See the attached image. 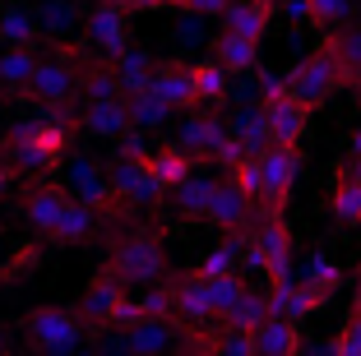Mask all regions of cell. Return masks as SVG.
<instances>
[{"mask_svg": "<svg viewBox=\"0 0 361 356\" xmlns=\"http://www.w3.org/2000/svg\"><path fill=\"white\" fill-rule=\"evenodd\" d=\"M19 329H23V343H28L32 352H70V347H79L93 333V324H84L79 310H61V305H37V310H28L19 319Z\"/></svg>", "mask_w": 361, "mask_h": 356, "instance_id": "6da1fadb", "label": "cell"}, {"mask_svg": "<svg viewBox=\"0 0 361 356\" xmlns=\"http://www.w3.org/2000/svg\"><path fill=\"white\" fill-rule=\"evenodd\" d=\"M106 269L116 273L121 283H158L167 273V254H162L158 231H135L111 250V264Z\"/></svg>", "mask_w": 361, "mask_h": 356, "instance_id": "7a4b0ae2", "label": "cell"}, {"mask_svg": "<svg viewBox=\"0 0 361 356\" xmlns=\"http://www.w3.org/2000/svg\"><path fill=\"white\" fill-rule=\"evenodd\" d=\"M23 97H32V102H42V106H70L79 97V65L65 61V51L42 56L32 79L23 84Z\"/></svg>", "mask_w": 361, "mask_h": 356, "instance_id": "3957f363", "label": "cell"}, {"mask_svg": "<svg viewBox=\"0 0 361 356\" xmlns=\"http://www.w3.org/2000/svg\"><path fill=\"white\" fill-rule=\"evenodd\" d=\"M297 171H301L297 144H269L259 153V204H264V213L283 209V200L297 185Z\"/></svg>", "mask_w": 361, "mask_h": 356, "instance_id": "277c9868", "label": "cell"}, {"mask_svg": "<svg viewBox=\"0 0 361 356\" xmlns=\"http://www.w3.org/2000/svg\"><path fill=\"white\" fill-rule=\"evenodd\" d=\"M338 84H348V79H343V70H338V61H334L329 42L319 47V51H310L306 61L297 65V70L287 74V93L301 97L306 106H319V102H324V97H329Z\"/></svg>", "mask_w": 361, "mask_h": 356, "instance_id": "5b68a950", "label": "cell"}, {"mask_svg": "<svg viewBox=\"0 0 361 356\" xmlns=\"http://www.w3.org/2000/svg\"><path fill=\"white\" fill-rule=\"evenodd\" d=\"M264 121H269V139L274 144H297L306 135V116L310 106L301 97L287 93V79H264Z\"/></svg>", "mask_w": 361, "mask_h": 356, "instance_id": "8992f818", "label": "cell"}, {"mask_svg": "<svg viewBox=\"0 0 361 356\" xmlns=\"http://www.w3.org/2000/svg\"><path fill=\"white\" fill-rule=\"evenodd\" d=\"M111 195H116V204H153L167 195V185L158 180V171H153L149 153H126L111 167Z\"/></svg>", "mask_w": 361, "mask_h": 356, "instance_id": "52a82bcc", "label": "cell"}, {"mask_svg": "<svg viewBox=\"0 0 361 356\" xmlns=\"http://www.w3.org/2000/svg\"><path fill=\"white\" fill-rule=\"evenodd\" d=\"M61 185L70 190V200H84V204H93V209H111V204H116L102 162H97V157H88V153H70Z\"/></svg>", "mask_w": 361, "mask_h": 356, "instance_id": "ba28073f", "label": "cell"}, {"mask_svg": "<svg viewBox=\"0 0 361 356\" xmlns=\"http://www.w3.org/2000/svg\"><path fill=\"white\" fill-rule=\"evenodd\" d=\"M84 37H88V47H93L97 56H106V61H111L121 47H130L126 10H121L116 0H97L93 10L84 14Z\"/></svg>", "mask_w": 361, "mask_h": 356, "instance_id": "9c48e42d", "label": "cell"}, {"mask_svg": "<svg viewBox=\"0 0 361 356\" xmlns=\"http://www.w3.org/2000/svg\"><path fill=\"white\" fill-rule=\"evenodd\" d=\"M204 218L218 231H245L255 222V200L236 185V176H227V180L213 185V200H209V209H204Z\"/></svg>", "mask_w": 361, "mask_h": 356, "instance_id": "30bf717a", "label": "cell"}, {"mask_svg": "<svg viewBox=\"0 0 361 356\" xmlns=\"http://www.w3.org/2000/svg\"><path fill=\"white\" fill-rule=\"evenodd\" d=\"M223 139H227V121L218 111H200V116H190V121L176 130L171 144H176L185 157H195V162H213L218 148H223Z\"/></svg>", "mask_w": 361, "mask_h": 356, "instance_id": "8fae6325", "label": "cell"}, {"mask_svg": "<svg viewBox=\"0 0 361 356\" xmlns=\"http://www.w3.org/2000/svg\"><path fill=\"white\" fill-rule=\"evenodd\" d=\"M65 204H70V190H65L61 180H37V185H28V195H23V222H28L32 231L51 236L61 213H65Z\"/></svg>", "mask_w": 361, "mask_h": 356, "instance_id": "7c38bea8", "label": "cell"}, {"mask_svg": "<svg viewBox=\"0 0 361 356\" xmlns=\"http://www.w3.org/2000/svg\"><path fill=\"white\" fill-rule=\"evenodd\" d=\"M171 319L176 324H185V329H209L218 314H213V305H209V292H204V278L200 273H190V278H176L171 283Z\"/></svg>", "mask_w": 361, "mask_h": 356, "instance_id": "4fadbf2b", "label": "cell"}, {"mask_svg": "<svg viewBox=\"0 0 361 356\" xmlns=\"http://www.w3.org/2000/svg\"><path fill=\"white\" fill-rule=\"evenodd\" d=\"M121 278L111 269H102L93 278V287L84 292V301H79V319L84 324H93V329H111V319H116V310H121V301H126V292H121Z\"/></svg>", "mask_w": 361, "mask_h": 356, "instance_id": "5bb4252c", "label": "cell"}, {"mask_svg": "<svg viewBox=\"0 0 361 356\" xmlns=\"http://www.w3.org/2000/svg\"><path fill=\"white\" fill-rule=\"evenodd\" d=\"M149 88L171 106V111H180V106H200V93H195V65H180V61L153 65Z\"/></svg>", "mask_w": 361, "mask_h": 356, "instance_id": "9a60e30c", "label": "cell"}, {"mask_svg": "<svg viewBox=\"0 0 361 356\" xmlns=\"http://www.w3.org/2000/svg\"><path fill=\"white\" fill-rule=\"evenodd\" d=\"M79 125H84L88 135H97V139H126L130 130H135V125H130V111H126V93L88 102L84 116H79Z\"/></svg>", "mask_w": 361, "mask_h": 356, "instance_id": "2e32d148", "label": "cell"}, {"mask_svg": "<svg viewBox=\"0 0 361 356\" xmlns=\"http://www.w3.org/2000/svg\"><path fill=\"white\" fill-rule=\"evenodd\" d=\"M32 14H37V28L51 32V42L61 47L75 28H84V14L88 10L79 5V0H37V5H32Z\"/></svg>", "mask_w": 361, "mask_h": 356, "instance_id": "e0dca14e", "label": "cell"}, {"mask_svg": "<svg viewBox=\"0 0 361 356\" xmlns=\"http://www.w3.org/2000/svg\"><path fill=\"white\" fill-rule=\"evenodd\" d=\"M213 185H218V176L185 171V176L171 185V213H176V218H204V209H209V200H213Z\"/></svg>", "mask_w": 361, "mask_h": 356, "instance_id": "ac0fdd59", "label": "cell"}, {"mask_svg": "<svg viewBox=\"0 0 361 356\" xmlns=\"http://www.w3.org/2000/svg\"><path fill=\"white\" fill-rule=\"evenodd\" d=\"M255 352L264 356H292L301 352V333H297V319H283V314H264L255 329Z\"/></svg>", "mask_w": 361, "mask_h": 356, "instance_id": "d6986e66", "label": "cell"}, {"mask_svg": "<svg viewBox=\"0 0 361 356\" xmlns=\"http://www.w3.org/2000/svg\"><path fill=\"white\" fill-rule=\"evenodd\" d=\"M319 305H324V296L310 292L306 283H292V278L274 283V292H269V314H283V319H306Z\"/></svg>", "mask_w": 361, "mask_h": 356, "instance_id": "ffe728a7", "label": "cell"}, {"mask_svg": "<svg viewBox=\"0 0 361 356\" xmlns=\"http://www.w3.org/2000/svg\"><path fill=\"white\" fill-rule=\"evenodd\" d=\"M97 227H102V209H93V204H84V200H70L65 213H61V222H56V231H51V241L79 245V241H88Z\"/></svg>", "mask_w": 361, "mask_h": 356, "instance_id": "44dd1931", "label": "cell"}, {"mask_svg": "<svg viewBox=\"0 0 361 356\" xmlns=\"http://www.w3.org/2000/svg\"><path fill=\"white\" fill-rule=\"evenodd\" d=\"M209 56L218 65H227L232 74H245V70H255V65H259V42H255V37H241V32H227L223 28V37H213Z\"/></svg>", "mask_w": 361, "mask_h": 356, "instance_id": "7402d4cb", "label": "cell"}, {"mask_svg": "<svg viewBox=\"0 0 361 356\" xmlns=\"http://www.w3.org/2000/svg\"><path fill=\"white\" fill-rule=\"evenodd\" d=\"M227 135L241 139L245 153H264L274 139H269V121H264V106H236L227 116Z\"/></svg>", "mask_w": 361, "mask_h": 356, "instance_id": "603a6c76", "label": "cell"}, {"mask_svg": "<svg viewBox=\"0 0 361 356\" xmlns=\"http://www.w3.org/2000/svg\"><path fill=\"white\" fill-rule=\"evenodd\" d=\"M111 70H116L121 93H139V88H149V79H153V56L139 51V47H121V51L111 56Z\"/></svg>", "mask_w": 361, "mask_h": 356, "instance_id": "cb8c5ba5", "label": "cell"}, {"mask_svg": "<svg viewBox=\"0 0 361 356\" xmlns=\"http://www.w3.org/2000/svg\"><path fill=\"white\" fill-rule=\"evenodd\" d=\"M37 47H5L0 51V93H23V84L37 70Z\"/></svg>", "mask_w": 361, "mask_h": 356, "instance_id": "d4e9b609", "label": "cell"}, {"mask_svg": "<svg viewBox=\"0 0 361 356\" xmlns=\"http://www.w3.org/2000/svg\"><path fill=\"white\" fill-rule=\"evenodd\" d=\"M42 28H37V14L32 5H5L0 10V42L5 47H37Z\"/></svg>", "mask_w": 361, "mask_h": 356, "instance_id": "484cf974", "label": "cell"}, {"mask_svg": "<svg viewBox=\"0 0 361 356\" xmlns=\"http://www.w3.org/2000/svg\"><path fill=\"white\" fill-rule=\"evenodd\" d=\"M126 111H130V125L135 130H158V125H167L171 106L153 88H139V93H126Z\"/></svg>", "mask_w": 361, "mask_h": 356, "instance_id": "4316f807", "label": "cell"}, {"mask_svg": "<svg viewBox=\"0 0 361 356\" xmlns=\"http://www.w3.org/2000/svg\"><path fill=\"white\" fill-rule=\"evenodd\" d=\"M195 93H200V102H218V106H223L227 97H232V70L218 65L213 56L200 61V65H195Z\"/></svg>", "mask_w": 361, "mask_h": 356, "instance_id": "83f0119b", "label": "cell"}, {"mask_svg": "<svg viewBox=\"0 0 361 356\" xmlns=\"http://www.w3.org/2000/svg\"><path fill=\"white\" fill-rule=\"evenodd\" d=\"M329 51H334V61H338L343 79L357 84L361 79V28H348V23H343L338 32H329Z\"/></svg>", "mask_w": 361, "mask_h": 356, "instance_id": "f1b7e54d", "label": "cell"}, {"mask_svg": "<svg viewBox=\"0 0 361 356\" xmlns=\"http://www.w3.org/2000/svg\"><path fill=\"white\" fill-rule=\"evenodd\" d=\"M204 278V273H200ZM204 292H209V305H213V314L223 319L227 310H232L236 301H241V292H245V278L241 273H213V278H204Z\"/></svg>", "mask_w": 361, "mask_h": 356, "instance_id": "f546056e", "label": "cell"}, {"mask_svg": "<svg viewBox=\"0 0 361 356\" xmlns=\"http://www.w3.org/2000/svg\"><path fill=\"white\" fill-rule=\"evenodd\" d=\"M269 314V296H259V292H250V287H245L241 292V301L232 305V310L223 314V319H218V324H232V329H255L259 319H264Z\"/></svg>", "mask_w": 361, "mask_h": 356, "instance_id": "4dcf8cb0", "label": "cell"}, {"mask_svg": "<svg viewBox=\"0 0 361 356\" xmlns=\"http://www.w3.org/2000/svg\"><path fill=\"white\" fill-rule=\"evenodd\" d=\"M329 209H334V218L338 222H361V180H352L348 171L338 176V185H334V200H329Z\"/></svg>", "mask_w": 361, "mask_h": 356, "instance_id": "1f68e13d", "label": "cell"}, {"mask_svg": "<svg viewBox=\"0 0 361 356\" xmlns=\"http://www.w3.org/2000/svg\"><path fill=\"white\" fill-rule=\"evenodd\" d=\"M301 283L310 287V292H319L324 301H329L334 292H338V283H343V273H338V264H329L324 254H310V264H306V278Z\"/></svg>", "mask_w": 361, "mask_h": 356, "instance_id": "d6a6232c", "label": "cell"}, {"mask_svg": "<svg viewBox=\"0 0 361 356\" xmlns=\"http://www.w3.org/2000/svg\"><path fill=\"white\" fill-rule=\"evenodd\" d=\"M149 162H153V171H158V180H162L167 190L176 185V180L185 176V171H195V157H185L176 144H171V148H162V153H149Z\"/></svg>", "mask_w": 361, "mask_h": 356, "instance_id": "836d02e7", "label": "cell"}, {"mask_svg": "<svg viewBox=\"0 0 361 356\" xmlns=\"http://www.w3.org/2000/svg\"><path fill=\"white\" fill-rule=\"evenodd\" d=\"M209 352H223V356H250V352H255V333H250V329L218 324V333L209 338Z\"/></svg>", "mask_w": 361, "mask_h": 356, "instance_id": "e575fe53", "label": "cell"}, {"mask_svg": "<svg viewBox=\"0 0 361 356\" xmlns=\"http://www.w3.org/2000/svg\"><path fill=\"white\" fill-rule=\"evenodd\" d=\"M306 5H310V23L324 28V32H338L343 23H348V14H352L348 0H306Z\"/></svg>", "mask_w": 361, "mask_h": 356, "instance_id": "d590c367", "label": "cell"}, {"mask_svg": "<svg viewBox=\"0 0 361 356\" xmlns=\"http://www.w3.org/2000/svg\"><path fill=\"white\" fill-rule=\"evenodd\" d=\"M241 241H245V231H232V241H223L218 250L204 259V278H213V273H236V259H241Z\"/></svg>", "mask_w": 361, "mask_h": 356, "instance_id": "8d00e7d4", "label": "cell"}, {"mask_svg": "<svg viewBox=\"0 0 361 356\" xmlns=\"http://www.w3.org/2000/svg\"><path fill=\"white\" fill-rule=\"evenodd\" d=\"M334 352H338V356H361V314H352L348 329L334 338Z\"/></svg>", "mask_w": 361, "mask_h": 356, "instance_id": "74e56055", "label": "cell"}, {"mask_svg": "<svg viewBox=\"0 0 361 356\" xmlns=\"http://www.w3.org/2000/svg\"><path fill=\"white\" fill-rule=\"evenodd\" d=\"M200 19H204V14H190V10H185V23L176 28V47H185V51H190V47H200V42H204Z\"/></svg>", "mask_w": 361, "mask_h": 356, "instance_id": "f35d334b", "label": "cell"}, {"mask_svg": "<svg viewBox=\"0 0 361 356\" xmlns=\"http://www.w3.org/2000/svg\"><path fill=\"white\" fill-rule=\"evenodd\" d=\"M227 5H232V0H180V10L204 14V19H218V14H223Z\"/></svg>", "mask_w": 361, "mask_h": 356, "instance_id": "ab89813d", "label": "cell"}, {"mask_svg": "<svg viewBox=\"0 0 361 356\" xmlns=\"http://www.w3.org/2000/svg\"><path fill=\"white\" fill-rule=\"evenodd\" d=\"M121 10H171V5H180V0H116Z\"/></svg>", "mask_w": 361, "mask_h": 356, "instance_id": "60d3db41", "label": "cell"}, {"mask_svg": "<svg viewBox=\"0 0 361 356\" xmlns=\"http://www.w3.org/2000/svg\"><path fill=\"white\" fill-rule=\"evenodd\" d=\"M343 171H348L352 180H361V153H352V162H348V167H343Z\"/></svg>", "mask_w": 361, "mask_h": 356, "instance_id": "b9f144b4", "label": "cell"}, {"mask_svg": "<svg viewBox=\"0 0 361 356\" xmlns=\"http://www.w3.org/2000/svg\"><path fill=\"white\" fill-rule=\"evenodd\" d=\"M352 314H361V269H357V301H352Z\"/></svg>", "mask_w": 361, "mask_h": 356, "instance_id": "7bdbcfd3", "label": "cell"}, {"mask_svg": "<svg viewBox=\"0 0 361 356\" xmlns=\"http://www.w3.org/2000/svg\"><path fill=\"white\" fill-rule=\"evenodd\" d=\"M352 153H361V125L352 130Z\"/></svg>", "mask_w": 361, "mask_h": 356, "instance_id": "ee69618b", "label": "cell"}, {"mask_svg": "<svg viewBox=\"0 0 361 356\" xmlns=\"http://www.w3.org/2000/svg\"><path fill=\"white\" fill-rule=\"evenodd\" d=\"M0 352H10V338H5V333H0Z\"/></svg>", "mask_w": 361, "mask_h": 356, "instance_id": "f6af8a7d", "label": "cell"}, {"mask_svg": "<svg viewBox=\"0 0 361 356\" xmlns=\"http://www.w3.org/2000/svg\"><path fill=\"white\" fill-rule=\"evenodd\" d=\"M357 93H361V79H357Z\"/></svg>", "mask_w": 361, "mask_h": 356, "instance_id": "bcb514c9", "label": "cell"}]
</instances>
